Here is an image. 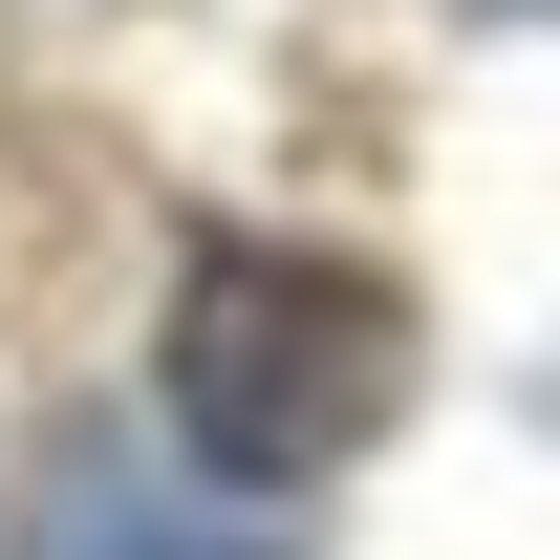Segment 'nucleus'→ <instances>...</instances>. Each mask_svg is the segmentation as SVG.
<instances>
[{"mask_svg":"<svg viewBox=\"0 0 560 560\" xmlns=\"http://www.w3.org/2000/svg\"><path fill=\"white\" fill-rule=\"evenodd\" d=\"M410 280L324 259V237H195L173 259V453L237 495H324L410 410Z\"/></svg>","mask_w":560,"mask_h":560,"instance_id":"1","label":"nucleus"},{"mask_svg":"<svg viewBox=\"0 0 560 560\" xmlns=\"http://www.w3.org/2000/svg\"><path fill=\"white\" fill-rule=\"evenodd\" d=\"M0 560H324V539H302V495L173 475L151 431H66L22 475V517H0Z\"/></svg>","mask_w":560,"mask_h":560,"instance_id":"2","label":"nucleus"},{"mask_svg":"<svg viewBox=\"0 0 560 560\" xmlns=\"http://www.w3.org/2000/svg\"><path fill=\"white\" fill-rule=\"evenodd\" d=\"M517 22H560V0H517Z\"/></svg>","mask_w":560,"mask_h":560,"instance_id":"3","label":"nucleus"}]
</instances>
